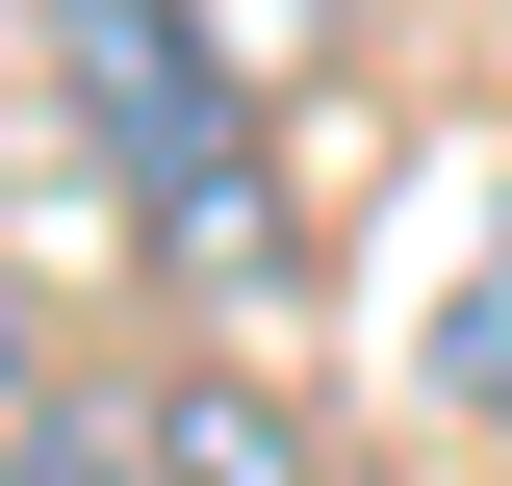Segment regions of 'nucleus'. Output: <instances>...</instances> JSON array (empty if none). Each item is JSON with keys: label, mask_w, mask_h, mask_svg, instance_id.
Wrapping results in <instances>:
<instances>
[{"label": "nucleus", "mask_w": 512, "mask_h": 486, "mask_svg": "<svg viewBox=\"0 0 512 486\" xmlns=\"http://www.w3.org/2000/svg\"><path fill=\"white\" fill-rule=\"evenodd\" d=\"M26 26H52L77 154H103L205 282H256V103H231V52H205V0H26Z\"/></svg>", "instance_id": "f257e3e1"}, {"label": "nucleus", "mask_w": 512, "mask_h": 486, "mask_svg": "<svg viewBox=\"0 0 512 486\" xmlns=\"http://www.w3.org/2000/svg\"><path fill=\"white\" fill-rule=\"evenodd\" d=\"M128 461H154V486H333L282 384H154V435H128Z\"/></svg>", "instance_id": "f03ea898"}, {"label": "nucleus", "mask_w": 512, "mask_h": 486, "mask_svg": "<svg viewBox=\"0 0 512 486\" xmlns=\"http://www.w3.org/2000/svg\"><path fill=\"white\" fill-rule=\"evenodd\" d=\"M26 486H154V461H103V384H52V359H26Z\"/></svg>", "instance_id": "7ed1b4c3"}, {"label": "nucleus", "mask_w": 512, "mask_h": 486, "mask_svg": "<svg viewBox=\"0 0 512 486\" xmlns=\"http://www.w3.org/2000/svg\"><path fill=\"white\" fill-rule=\"evenodd\" d=\"M436 384H461V410H512V231H487V282L436 307Z\"/></svg>", "instance_id": "20e7f679"}]
</instances>
